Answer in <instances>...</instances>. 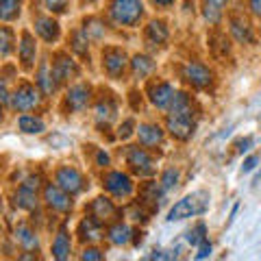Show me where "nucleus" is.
Instances as JSON below:
<instances>
[{
  "instance_id": "obj_1",
  "label": "nucleus",
  "mask_w": 261,
  "mask_h": 261,
  "mask_svg": "<svg viewBox=\"0 0 261 261\" xmlns=\"http://www.w3.org/2000/svg\"><path fill=\"white\" fill-rule=\"evenodd\" d=\"M109 18L118 27H137L144 18L142 0H109Z\"/></svg>"
},
{
  "instance_id": "obj_2",
  "label": "nucleus",
  "mask_w": 261,
  "mask_h": 261,
  "mask_svg": "<svg viewBox=\"0 0 261 261\" xmlns=\"http://www.w3.org/2000/svg\"><path fill=\"white\" fill-rule=\"evenodd\" d=\"M209 207V196L205 192H196V194H190L181 198L176 205L170 209L168 214V220L174 222V220H185V218H194V216H200L205 214Z\"/></svg>"
},
{
  "instance_id": "obj_3",
  "label": "nucleus",
  "mask_w": 261,
  "mask_h": 261,
  "mask_svg": "<svg viewBox=\"0 0 261 261\" xmlns=\"http://www.w3.org/2000/svg\"><path fill=\"white\" fill-rule=\"evenodd\" d=\"M42 89L33 87L31 83H20V87L13 92L11 96V109L13 111H33L39 107V102H42Z\"/></svg>"
},
{
  "instance_id": "obj_4",
  "label": "nucleus",
  "mask_w": 261,
  "mask_h": 261,
  "mask_svg": "<svg viewBox=\"0 0 261 261\" xmlns=\"http://www.w3.org/2000/svg\"><path fill=\"white\" fill-rule=\"evenodd\" d=\"M102 187L111 196H116V198H128L135 190L133 178H130L128 174H124V172H120V170H111V172L105 174L102 176Z\"/></svg>"
},
{
  "instance_id": "obj_5",
  "label": "nucleus",
  "mask_w": 261,
  "mask_h": 261,
  "mask_svg": "<svg viewBox=\"0 0 261 261\" xmlns=\"http://www.w3.org/2000/svg\"><path fill=\"white\" fill-rule=\"evenodd\" d=\"M166 128L170 135L178 142H187L196 130V120L194 116H185V113H168L166 118Z\"/></svg>"
},
{
  "instance_id": "obj_6",
  "label": "nucleus",
  "mask_w": 261,
  "mask_h": 261,
  "mask_svg": "<svg viewBox=\"0 0 261 261\" xmlns=\"http://www.w3.org/2000/svg\"><path fill=\"white\" fill-rule=\"evenodd\" d=\"M126 166L140 176H152L154 174V161L146 148L140 146H128L126 148Z\"/></svg>"
},
{
  "instance_id": "obj_7",
  "label": "nucleus",
  "mask_w": 261,
  "mask_h": 261,
  "mask_svg": "<svg viewBox=\"0 0 261 261\" xmlns=\"http://www.w3.org/2000/svg\"><path fill=\"white\" fill-rule=\"evenodd\" d=\"M126 53L118 46H107L102 50V70L107 72L111 79H120L126 72Z\"/></svg>"
},
{
  "instance_id": "obj_8",
  "label": "nucleus",
  "mask_w": 261,
  "mask_h": 261,
  "mask_svg": "<svg viewBox=\"0 0 261 261\" xmlns=\"http://www.w3.org/2000/svg\"><path fill=\"white\" fill-rule=\"evenodd\" d=\"M183 79H185V83L192 85L194 89H207L214 83V72L198 61H190L183 68Z\"/></svg>"
},
{
  "instance_id": "obj_9",
  "label": "nucleus",
  "mask_w": 261,
  "mask_h": 261,
  "mask_svg": "<svg viewBox=\"0 0 261 261\" xmlns=\"http://www.w3.org/2000/svg\"><path fill=\"white\" fill-rule=\"evenodd\" d=\"M55 183L61 187V190H65L68 194H81L85 190V178L83 174L79 172L76 168H70V166H63L57 170V174H55Z\"/></svg>"
},
{
  "instance_id": "obj_10",
  "label": "nucleus",
  "mask_w": 261,
  "mask_h": 261,
  "mask_svg": "<svg viewBox=\"0 0 261 261\" xmlns=\"http://www.w3.org/2000/svg\"><path fill=\"white\" fill-rule=\"evenodd\" d=\"M72 194H68L65 190H61L57 183H46L44 185V200L46 205L53 211H59V214H68L72 209Z\"/></svg>"
},
{
  "instance_id": "obj_11",
  "label": "nucleus",
  "mask_w": 261,
  "mask_h": 261,
  "mask_svg": "<svg viewBox=\"0 0 261 261\" xmlns=\"http://www.w3.org/2000/svg\"><path fill=\"white\" fill-rule=\"evenodd\" d=\"M53 74H55V81L59 85L65 83V81H72L74 76H79V63L72 59L70 55L59 53L53 61Z\"/></svg>"
},
{
  "instance_id": "obj_12",
  "label": "nucleus",
  "mask_w": 261,
  "mask_h": 261,
  "mask_svg": "<svg viewBox=\"0 0 261 261\" xmlns=\"http://www.w3.org/2000/svg\"><path fill=\"white\" fill-rule=\"evenodd\" d=\"M92 102V87L85 85V83H79V85H72L65 94V107L70 111H85Z\"/></svg>"
},
{
  "instance_id": "obj_13",
  "label": "nucleus",
  "mask_w": 261,
  "mask_h": 261,
  "mask_svg": "<svg viewBox=\"0 0 261 261\" xmlns=\"http://www.w3.org/2000/svg\"><path fill=\"white\" fill-rule=\"evenodd\" d=\"M172 96H174V87L166 83V81H157V83L148 85V98L157 109H168L170 102H172Z\"/></svg>"
},
{
  "instance_id": "obj_14",
  "label": "nucleus",
  "mask_w": 261,
  "mask_h": 261,
  "mask_svg": "<svg viewBox=\"0 0 261 261\" xmlns=\"http://www.w3.org/2000/svg\"><path fill=\"white\" fill-rule=\"evenodd\" d=\"M116 113H118V105H116V98L113 94H102L96 102V122L98 126H109L113 120H116Z\"/></svg>"
},
{
  "instance_id": "obj_15",
  "label": "nucleus",
  "mask_w": 261,
  "mask_h": 261,
  "mask_svg": "<svg viewBox=\"0 0 261 261\" xmlns=\"http://www.w3.org/2000/svg\"><path fill=\"white\" fill-rule=\"evenodd\" d=\"M228 29H231V35L235 37V42H240V44L255 42V33H252L250 22L246 18H242V15H231L228 18Z\"/></svg>"
},
{
  "instance_id": "obj_16",
  "label": "nucleus",
  "mask_w": 261,
  "mask_h": 261,
  "mask_svg": "<svg viewBox=\"0 0 261 261\" xmlns=\"http://www.w3.org/2000/svg\"><path fill=\"white\" fill-rule=\"evenodd\" d=\"M102 222L100 220H96L94 216H89V218H83L79 222V226H76V235H79V242H98L102 238V226H100Z\"/></svg>"
},
{
  "instance_id": "obj_17",
  "label": "nucleus",
  "mask_w": 261,
  "mask_h": 261,
  "mask_svg": "<svg viewBox=\"0 0 261 261\" xmlns=\"http://www.w3.org/2000/svg\"><path fill=\"white\" fill-rule=\"evenodd\" d=\"M18 53H20V63H22V68H24V70H31L33 65H35L37 44H35V39H33V35H31L29 31H22Z\"/></svg>"
},
{
  "instance_id": "obj_18",
  "label": "nucleus",
  "mask_w": 261,
  "mask_h": 261,
  "mask_svg": "<svg viewBox=\"0 0 261 261\" xmlns=\"http://www.w3.org/2000/svg\"><path fill=\"white\" fill-rule=\"evenodd\" d=\"M13 205L18 209H24V211H37V207H39L37 190L27 185V183H22L18 187V192H15V196H13Z\"/></svg>"
},
{
  "instance_id": "obj_19",
  "label": "nucleus",
  "mask_w": 261,
  "mask_h": 261,
  "mask_svg": "<svg viewBox=\"0 0 261 261\" xmlns=\"http://www.w3.org/2000/svg\"><path fill=\"white\" fill-rule=\"evenodd\" d=\"M89 211H92V216L96 220H100V222H111V220H116L120 216L118 207L113 205L109 198H105V196H98V198H94Z\"/></svg>"
},
{
  "instance_id": "obj_20",
  "label": "nucleus",
  "mask_w": 261,
  "mask_h": 261,
  "mask_svg": "<svg viewBox=\"0 0 261 261\" xmlns=\"http://www.w3.org/2000/svg\"><path fill=\"white\" fill-rule=\"evenodd\" d=\"M35 33L39 37L44 39V42H48V44H55L57 39H59V35H61V27H59V22H57L55 18H35Z\"/></svg>"
},
{
  "instance_id": "obj_21",
  "label": "nucleus",
  "mask_w": 261,
  "mask_h": 261,
  "mask_svg": "<svg viewBox=\"0 0 261 261\" xmlns=\"http://www.w3.org/2000/svg\"><path fill=\"white\" fill-rule=\"evenodd\" d=\"M35 83H37L39 89H42V94H46V96H53L57 92L59 83L55 81L53 65L48 63V61H42V65H39V70H37V74H35Z\"/></svg>"
},
{
  "instance_id": "obj_22",
  "label": "nucleus",
  "mask_w": 261,
  "mask_h": 261,
  "mask_svg": "<svg viewBox=\"0 0 261 261\" xmlns=\"http://www.w3.org/2000/svg\"><path fill=\"white\" fill-rule=\"evenodd\" d=\"M137 140L146 148H152V146H159L163 142V130L157 124H140L137 126Z\"/></svg>"
},
{
  "instance_id": "obj_23",
  "label": "nucleus",
  "mask_w": 261,
  "mask_h": 261,
  "mask_svg": "<svg viewBox=\"0 0 261 261\" xmlns=\"http://www.w3.org/2000/svg\"><path fill=\"white\" fill-rule=\"evenodd\" d=\"M168 42V27L163 20H152L148 27H146V44L150 46H163Z\"/></svg>"
},
{
  "instance_id": "obj_24",
  "label": "nucleus",
  "mask_w": 261,
  "mask_h": 261,
  "mask_svg": "<svg viewBox=\"0 0 261 261\" xmlns=\"http://www.w3.org/2000/svg\"><path fill=\"white\" fill-rule=\"evenodd\" d=\"M163 194H166L163 185L161 183H154V181L144 183L142 190H140L142 202H148V205H152V209H159V205L163 202Z\"/></svg>"
},
{
  "instance_id": "obj_25",
  "label": "nucleus",
  "mask_w": 261,
  "mask_h": 261,
  "mask_svg": "<svg viewBox=\"0 0 261 261\" xmlns=\"http://www.w3.org/2000/svg\"><path fill=\"white\" fill-rule=\"evenodd\" d=\"M72 252V244H70V235L65 233V228H61L59 233H57V238L53 242V257L59 259V261H65L70 257Z\"/></svg>"
},
{
  "instance_id": "obj_26",
  "label": "nucleus",
  "mask_w": 261,
  "mask_h": 261,
  "mask_svg": "<svg viewBox=\"0 0 261 261\" xmlns=\"http://www.w3.org/2000/svg\"><path fill=\"white\" fill-rule=\"evenodd\" d=\"M130 235H133V228H130L128 224H124V222H116L111 228H109V242L113 244V246H124V244H128L130 240Z\"/></svg>"
},
{
  "instance_id": "obj_27",
  "label": "nucleus",
  "mask_w": 261,
  "mask_h": 261,
  "mask_svg": "<svg viewBox=\"0 0 261 261\" xmlns=\"http://www.w3.org/2000/svg\"><path fill=\"white\" fill-rule=\"evenodd\" d=\"M130 70H133V76L135 79H146L148 74H152L154 70V61L146 55H135L130 59Z\"/></svg>"
},
{
  "instance_id": "obj_28",
  "label": "nucleus",
  "mask_w": 261,
  "mask_h": 261,
  "mask_svg": "<svg viewBox=\"0 0 261 261\" xmlns=\"http://www.w3.org/2000/svg\"><path fill=\"white\" fill-rule=\"evenodd\" d=\"M15 242H20L22 248H27V250H35L39 246L37 233L27 224H20L18 228H15Z\"/></svg>"
},
{
  "instance_id": "obj_29",
  "label": "nucleus",
  "mask_w": 261,
  "mask_h": 261,
  "mask_svg": "<svg viewBox=\"0 0 261 261\" xmlns=\"http://www.w3.org/2000/svg\"><path fill=\"white\" fill-rule=\"evenodd\" d=\"M18 128L22 130V133L37 135V133H42V130L46 128V124H44V120H42V118L31 116V113H22V116L18 118Z\"/></svg>"
},
{
  "instance_id": "obj_30",
  "label": "nucleus",
  "mask_w": 261,
  "mask_h": 261,
  "mask_svg": "<svg viewBox=\"0 0 261 261\" xmlns=\"http://www.w3.org/2000/svg\"><path fill=\"white\" fill-rule=\"evenodd\" d=\"M168 113H185V116H194L192 98L185 92H174L172 102H170V107H168Z\"/></svg>"
},
{
  "instance_id": "obj_31",
  "label": "nucleus",
  "mask_w": 261,
  "mask_h": 261,
  "mask_svg": "<svg viewBox=\"0 0 261 261\" xmlns=\"http://www.w3.org/2000/svg\"><path fill=\"white\" fill-rule=\"evenodd\" d=\"M89 42H92V39L85 35V31H74L70 35V48L79 57H87L89 55Z\"/></svg>"
},
{
  "instance_id": "obj_32",
  "label": "nucleus",
  "mask_w": 261,
  "mask_h": 261,
  "mask_svg": "<svg viewBox=\"0 0 261 261\" xmlns=\"http://www.w3.org/2000/svg\"><path fill=\"white\" fill-rule=\"evenodd\" d=\"M22 11V0H0V20L11 22Z\"/></svg>"
},
{
  "instance_id": "obj_33",
  "label": "nucleus",
  "mask_w": 261,
  "mask_h": 261,
  "mask_svg": "<svg viewBox=\"0 0 261 261\" xmlns=\"http://www.w3.org/2000/svg\"><path fill=\"white\" fill-rule=\"evenodd\" d=\"M83 31H85V35L92 39V42H100V39L105 37V24H102V20H98V18L83 20Z\"/></svg>"
},
{
  "instance_id": "obj_34",
  "label": "nucleus",
  "mask_w": 261,
  "mask_h": 261,
  "mask_svg": "<svg viewBox=\"0 0 261 261\" xmlns=\"http://www.w3.org/2000/svg\"><path fill=\"white\" fill-rule=\"evenodd\" d=\"M202 15H205V20L209 24H218L222 20V7H218L214 3H207V0H202Z\"/></svg>"
},
{
  "instance_id": "obj_35",
  "label": "nucleus",
  "mask_w": 261,
  "mask_h": 261,
  "mask_svg": "<svg viewBox=\"0 0 261 261\" xmlns=\"http://www.w3.org/2000/svg\"><path fill=\"white\" fill-rule=\"evenodd\" d=\"M11 50H13V31L9 27H3L0 29V55L9 57Z\"/></svg>"
},
{
  "instance_id": "obj_36",
  "label": "nucleus",
  "mask_w": 261,
  "mask_h": 261,
  "mask_svg": "<svg viewBox=\"0 0 261 261\" xmlns=\"http://www.w3.org/2000/svg\"><path fill=\"white\" fill-rule=\"evenodd\" d=\"M207 240V226L205 222H198L192 231H187V242L192 244V246H198V244H202Z\"/></svg>"
},
{
  "instance_id": "obj_37",
  "label": "nucleus",
  "mask_w": 261,
  "mask_h": 261,
  "mask_svg": "<svg viewBox=\"0 0 261 261\" xmlns=\"http://www.w3.org/2000/svg\"><path fill=\"white\" fill-rule=\"evenodd\" d=\"M176 183H178V170H174V168H168L166 172L161 174V185H163V190H166V192L174 190Z\"/></svg>"
},
{
  "instance_id": "obj_38",
  "label": "nucleus",
  "mask_w": 261,
  "mask_h": 261,
  "mask_svg": "<svg viewBox=\"0 0 261 261\" xmlns=\"http://www.w3.org/2000/svg\"><path fill=\"white\" fill-rule=\"evenodd\" d=\"M133 133H137V126H135V120L133 118H126L122 124L118 126V137L120 140H128Z\"/></svg>"
},
{
  "instance_id": "obj_39",
  "label": "nucleus",
  "mask_w": 261,
  "mask_h": 261,
  "mask_svg": "<svg viewBox=\"0 0 261 261\" xmlns=\"http://www.w3.org/2000/svg\"><path fill=\"white\" fill-rule=\"evenodd\" d=\"M44 5L50 13H65L70 7V0H44Z\"/></svg>"
},
{
  "instance_id": "obj_40",
  "label": "nucleus",
  "mask_w": 261,
  "mask_h": 261,
  "mask_svg": "<svg viewBox=\"0 0 261 261\" xmlns=\"http://www.w3.org/2000/svg\"><path fill=\"white\" fill-rule=\"evenodd\" d=\"M81 259H89V261H100V259H105V255L98 248H85L83 252H81Z\"/></svg>"
},
{
  "instance_id": "obj_41",
  "label": "nucleus",
  "mask_w": 261,
  "mask_h": 261,
  "mask_svg": "<svg viewBox=\"0 0 261 261\" xmlns=\"http://www.w3.org/2000/svg\"><path fill=\"white\" fill-rule=\"evenodd\" d=\"M211 255V242L205 240L202 244H198V252H196V259H207Z\"/></svg>"
},
{
  "instance_id": "obj_42",
  "label": "nucleus",
  "mask_w": 261,
  "mask_h": 261,
  "mask_svg": "<svg viewBox=\"0 0 261 261\" xmlns=\"http://www.w3.org/2000/svg\"><path fill=\"white\" fill-rule=\"evenodd\" d=\"M257 163H259V157H257V154H250V157H248L246 161H244L242 170H244V172H252V170L257 168Z\"/></svg>"
},
{
  "instance_id": "obj_43",
  "label": "nucleus",
  "mask_w": 261,
  "mask_h": 261,
  "mask_svg": "<svg viewBox=\"0 0 261 261\" xmlns=\"http://www.w3.org/2000/svg\"><path fill=\"white\" fill-rule=\"evenodd\" d=\"M109 161H111V159H109V154L105 152V150H98V152H96V166H98V168H107Z\"/></svg>"
},
{
  "instance_id": "obj_44",
  "label": "nucleus",
  "mask_w": 261,
  "mask_h": 261,
  "mask_svg": "<svg viewBox=\"0 0 261 261\" xmlns=\"http://www.w3.org/2000/svg\"><path fill=\"white\" fill-rule=\"evenodd\" d=\"M252 148V137H244V140L238 142V152L244 154V152H248Z\"/></svg>"
},
{
  "instance_id": "obj_45",
  "label": "nucleus",
  "mask_w": 261,
  "mask_h": 261,
  "mask_svg": "<svg viewBox=\"0 0 261 261\" xmlns=\"http://www.w3.org/2000/svg\"><path fill=\"white\" fill-rule=\"evenodd\" d=\"M248 7L252 15H257V18H261V0H248Z\"/></svg>"
},
{
  "instance_id": "obj_46",
  "label": "nucleus",
  "mask_w": 261,
  "mask_h": 261,
  "mask_svg": "<svg viewBox=\"0 0 261 261\" xmlns=\"http://www.w3.org/2000/svg\"><path fill=\"white\" fill-rule=\"evenodd\" d=\"M154 7H159V9H168V7L174 5V0H150Z\"/></svg>"
},
{
  "instance_id": "obj_47",
  "label": "nucleus",
  "mask_w": 261,
  "mask_h": 261,
  "mask_svg": "<svg viewBox=\"0 0 261 261\" xmlns=\"http://www.w3.org/2000/svg\"><path fill=\"white\" fill-rule=\"evenodd\" d=\"M207 3H214V5H218V7H224L228 0H207Z\"/></svg>"
},
{
  "instance_id": "obj_48",
  "label": "nucleus",
  "mask_w": 261,
  "mask_h": 261,
  "mask_svg": "<svg viewBox=\"0 0 261 261\" xmlns=\"http://www.w3.org/2000/svg\"><path fill=\"white\" fill-rule=\"evenodd\" d=\"M83 3H87V5H92V3H96V0H83Z\"/></svg>"
}]
</instances>
